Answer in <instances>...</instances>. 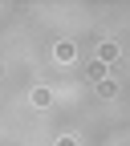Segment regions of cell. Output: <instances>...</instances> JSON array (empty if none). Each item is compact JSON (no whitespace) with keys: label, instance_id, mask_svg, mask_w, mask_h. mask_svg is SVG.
I'll list each match as a JSON object with an SVG mask.
<instances>
[]
</instances>
